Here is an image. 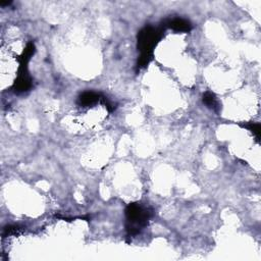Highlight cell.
Here are the masks:
<instances>
[{"mask_svg": "<svg viewBox=\"0 0 261 261\" xmlns=\"http://www.w3.org/2000/svg\"><path fill=\"white\" fill-rule=\"evenodd\" d=\"M103 95L99 92L85 91L78 97V104L82 107H90L97 103H101Z\"/></svg>", "mask_w": 261, "mask_h": 261, "instance_id": "cell-5", "label": "cell"}, {"mask_svg": "<svg viewBox=\"0 0 261 261\" xmlns=\"http://www.w3.org/2000/svg\"><path fill=\"white\" fill-rule=\"evenodd\" d=\"M10 5H12V2H7V3L2 2V3H0V6H3V7H5V6H10Z\"/></svg>", "mask_w": 261, "mask_h": 261, "instance_id": "cell-9", "label": "cell"}, {"mask_svg": "<svg viewBox=\"0 0 261 261\" xmlns=\"http://www.w3.org/2000/svg\"><path fill=\"white\" fill-rule=\"evenodd\" d=\"M164 30L162 27L155 28L148 25L138 32L137 47L140 51V56L137 62V69L139 71L146 68L153 59V50L162 38Z\"/></svg>", "mask_w": 261, "mask_h": 261, "instance_id": "cell-1", "label": "cell"}, {"mask_svg": "<svg viewBox=\"0 0 261 261\" xmlns=\"http://www.w3.org/2000/svg\"><path fill=\"white\" fill-rule=\"evenodd\" d=\"M125 230L128 237L139 235L154 215L153 209L142 203H129L125 210Z\"/></svg>", "mask_w": 261, "mask_h": 261, "instance_id": "cell-2", "label": "cell"}, {"mask_svg": "<svg viewBox=\"0 0 261 261\" xmlns=\"http://www.w3.org/2000/svg\"><path fill=\"white\" fill-rule=\"evenodd\" d=\"M243 127L251 130V132L253 133V135L256 137L257 141L259 142V138H260V129H261V125L259 122H253V121H250V122H247V123H244L242 124Z\"/></svg>", "mask_w": 261, "mask_h": 261, "instance_id": "cell-7", "label": "cell"}, {"mask_svg": "<svg viewBox=\"0 0 261 261\" xmlns=\"http://www.w3.org/2000/svg\"><path fill=\"white\" fill-rule=\"evenodd\" d=\"M161 27L163 29L169 28L176 32H183V33H189L193 29L191 22L183 18L167 19L162 23Z\"/></svg>", "mask_w": 261, "mask_h": 261, "instance_id": "cell-4", "label": "cell"}, {"mask_svg": "<svg viewBox=\"0 0 261 261\" xmlns=\"http://www.w3.org/2000/svg\"><path fill=\"white\" fill-rule=\"evenodd\" d=\"M33 87V80L29 74L28 69L19 68L17 80L14 83L13 90L16 93H24L31 90Z\"/></svg>", "mask_w": 261, "mask_h": 261, "instance_id": "cell-3", "label": "cell"}, {"mask_svg": "<svg viewBox=\"0 0 261 261\" xmlns=\"http://www.w3.org/2000/svg\"><path fill=\"white\" fill-rule=\"evenodd\" d=\"M20 228L18 226H9L5 229V232H4V236H11V235H14V234H17L20 232Z\"/></svg>", "mask_w": 261, "mask_h": 261, "instance_id": "cell-8", "label": "cell"}, {"mask_svg": "<svg viewBox=\"0 0 261 261\" xmlns=\"http://www.w3.org/2000/svg\"><path fill=\"white\" fill-rule=\"evenodd\" d=\"M202 101L203 103L210 109L214 110V111H219L220 110V104H219V101L215 97V95L210 92V91H207L203 94V98H202Z\"/></svg>", "mask_w": 261, "mask_h": 261, "instance_id": "cell-6", "label": "cell"}]
</instances>
